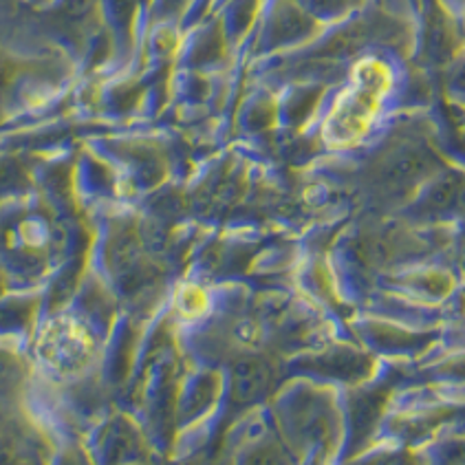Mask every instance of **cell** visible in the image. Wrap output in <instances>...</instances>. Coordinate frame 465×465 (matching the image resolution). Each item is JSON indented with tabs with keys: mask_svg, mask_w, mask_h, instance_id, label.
<instances>
[{
	"mask_svg": "<svg viewBox=\"0 0 465 465\" xmlns=\"http://www.w3.org/2000/svg\"><path fill=\"white\" fill-rule=\"evenodd\" d=\"M353 3L355 0H304V5L315 14H340Z\"/></svg>",
	"mask_w": 465,
	"mask_h": 465,
	"instance_id": "cell-6",
	"label": "cell"
},
{
	"mask_svg": "<svg viewBox=\"0 0 465 465\" xmlns=\"http://www.w3.org/2000/svg\"><path fill=\"white\" fill-rule=\"evenodd\" d=\"M312 31V18L296 3H281L273 14V35L281 43L298 40Z\"/></svg>",
	"mask_w": 465,
	"mask_h": 465,
	"instance_id": "cell-3",
	"label": "cell"
},
{
	"mask_svg": "<svg viewBox=\"0 0 465 465\" xmlns=\"http://www.w3.org/2000/svg\"><path fill=\"white\" fill-rule=\"evenodd\" d=\"M139 256H142V247L133 230H124L117 234L115 242H113V256L111 265L120 276H126L137 267Z\"/></svg>",
	"mask_w": 465,
	"mask_h": 465,
	"instance_id": "cell-4",
	"label": "cell"
},
{
	"mask_svg": "<svg viewBox=\"0 0 465 465\" xmlns=\"http://www.w3.org/2000/svg\"><path fill=\"white\" fill-rule=\"evenodd\" d=\"M463 252H465V242H463Z\"/></svg>",
	"mask_w": 465,
	"mask_h": 465,
	"instance_id": "cell-9",
	"label": "cell"
},
{
	"mask_svg": "<svg viewBox=\"0 0 465 465\" xmlns=\"http://www.w3.org/2000/svg\"><path fill=\"white\" fill-rule=\"evenodd\" d=\"M270 366L258 358H242L232 366L230 397L234 404H252L270 389Z\"/></svg>",
	"mask_w": 465,
	"mask_h": 465,
	"instance_id": "cell-1",
	"label": "cell"
},
{
	"mask_svg": "<svg viewBox=\"0 0 465 465\" xmlns=\"http://www.w3.org/2000/svg\"><path fill=\"white\" fill-rule=\"evenodd\" d=\"M457 84L461 86V89H465V66L461 71H459V75H457Z\"/></svg>",
	"mask_w": 465,
	"mask_h": 465,
	"instance_id": "cell-8",
	"label": "cell"
},
{
	"mask_svg": "<svg viewBox=\"0 0 465 465\" xmlns=\"http://www.w3.org/2000/svg\"><path fill=\"white\" fill-rule=\"evenodd\" d=\"M430 157H428L426 153L411 148V151L397 153L395 157L391 159L389 168H386V179H389L392 185H401V188H404V185H412L417 183V181H421L428 173H430Z\"/></svg>",
	"mask_w": 465,
	"mask_h": 465,
	"instance_id": "cell-2",
	"label": "cell"
},
{
	"mask_svg": "<svg viewBox=\"0 0 465 465\" xmlns=\"http://www.w3.org/2000/svg\"><path fill=\"white\" fill-rule=\"evenodd\" d=\"M93 0H66V9H69V14H84L86 9L91 7Z\"/></svg>",
	"mask_w": 465,
	"mask_h": 465,
	"instance_id": "cell-7",
	"label": "cell"
},
{
	"mask_svg": "<svg viewBox=\"0 0 465 465\" xmlns=\"http://www.w3.org/2000/svg\"><path fill=\"white\" fill-rule=\"evenodd\" d=\"M463 196H465L463 181L448 177V179L437 181V183L432 185L430 194H428V205H430V208L437 210V212L452 210V208H457L459 203H461Z\"/></svg>",
	"mask_w": 465,
	"mask_h": 465,
	"instance_id": "cell-5",
	"label": "cell"
}]
</instances>
